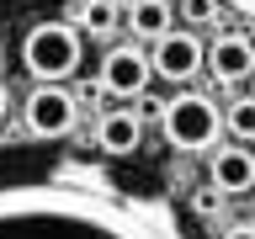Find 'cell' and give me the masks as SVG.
<instances>
[{
    "label": "cell",
    "instance_id": "obj_1",
    "mask_svg": "<svg viewBox=\"0 0 255 239\" xmlns=\"http://www.w3.org/2000/svg\"><path fill=\"white\" fill-rule=\"evenodd\" d=\"M0 239H191L165 202L85 175L0 181Z\"/></svg>",
    "mask_w": 255,
    "mask_h": 239
},
{
    "label": "cell",
    "instance_id": "obj_2",
    "mask_svg": "<svg viewBox=\"0 0 255 239\" xmlns=\"http://www.w3.org/2000/svg\"><path fill=\"white\" fill-rule=\"evenodd\" d=\"M85 59V43H80L75 21H37V27L21 37V64L37 85H59L69 80Z\"/></svg>",
    "mask_w": 255,
    "mask_h": 239
},
{
    "label": "cell",
    "instance_id": "obj_3",
    "mask_svg": "<svg viewBox=\"0 0 255 239\" xmlns=\"http://www.w3.org/2000/svg\"><path fill=\"white\" fill-rule=\"evenodd\" d=\"M159 127H165L170 149H181V154H207V149H218L223 112L213 107V96H202V91H181V96H170V101H165Z\"/></svg>",
    "mask_w": 255,
    "mask_h": 239
},
{
    "label": "cell",
    "instance_id": "obj_4",
    "mask_svg": "<svg viewBox=\"0 0 255 239\" xmlns=\"http://www.w3.org/2000/svg\"><path fill=\"white\" fill-rule=\"evenodd\" d=\"M21 122H27L32 138H69L80 122V101L75 91H64V85H37L27 96V107H21Z\"/></svg>",
    "mask_w": 255,
    "mask_h": 239
},
{
    "label": "cell",
    "instance_id": "obj_5",
    "mask_svg": "<svg viewBox=\"0 0 255 239\" xmlns=\"http://www.w3.org/2000/svg\"><path fill=\"white\" fill-rule=\"evenodd\" d=\"M149 64H154V75L159 80H197V69L207 64V48L202 37H191L186 27H170L165 37H154V53H149Z\"/></svg>",
    "mask_w": 255,
    "mask_h": 239
},
{
    "label": "cell",
    "instance_id": "obj_6",
    "mask_svg": "<svg viewBox=\"0 0 255 239\" xmlns=\"http://www.w3.org/2000/svg\"><path fill=\"white\" fill-rule=\"evenodd\" d=\"M149 75H154V64H149V53L133 48V43L112 48L107 59H101V85H107V96H143Z\"/></svg>",
    "mask_w": 255,
    "mask_h": 239
},
{
    "label": "cell",
    "instance_id": "obj_7",
    "mask_svg": "<svg viewBox=\"0 0 255 239\" xmlns=\"http://www.w3.org/2000/svg\"><path fill=\"white\" fill-rule=\"evenodd\" d=\"M207 175H213V191H218V197H245V191H255V149H245V143L213 149Z\"/></svg>",
    "mask_w": 255,
    "mask_h": 239
},
{
    "label": "cell",
    "instance_id": "obj_8",
    "mask_svg": "<svg viewBox=\"0 0 255 239\" xmlns=\"http://www.w3.org/2000/svg\"><path fill=\"white\" fill-rule=\"evenodd\" d=\"M207 69H213V80H250L255 75V43L250 37H239V32H223V37H213V48H207Z\"/></svg>",
    "mask_w": 255,
    "mask_h": 239
},
{
    "label": "cell",
    "instance_id": "obj_9",
    "mask_svg": "<svg viewBox=\"0 0 255 239\" xmlns=\"http://www.w3.org/2000/svg\"><path fill=\"white\" fill-rule=\"evenodd\" d=\"M96 143H101L107 154H133V149L143 143V122H138V112H128V107L101 112V117H96Z\"/></svg>",
    "mask_w": 255,
    "mask_h": 239
},
{
    "label": "cell",
    "instance_id": "obj_10",
    "mask_svg": "<svg viewBox=\"0 0 255 239\" xmlns=\"http://www.w3.org/2000/svg\"><path fill=\"white\" fill-rule=\"evenodd\" d=\"M128 27H133V37H165L170 32V0H133L128 5Z\"/></svg>",
    "mask_w": 255,
    "mask_h": 239
},
{
    "label": "cell",
    "instance_id": "obj_11",
    "mask_svg": "<svg viewBox=\"0 0 255 239\" xmlns=\"http://www.w3.org/2000/svg\"><path fill=\"white\" fill-rule=\"evenodd\" d=\"M117 0H80L75 5V27L85 32V37H112L117 32Z\"/></svg>",
    "mask_w": 255,
    "mask_h": 239
},
{
    "label": "cell",
    "instance_id": "obj_12",
    "mask_svg": "<svg viewBox=\"0 0 255 239\" xmlns=\"http://www.w3.org/2000/svg\"><path fill=\"white\" fill-rule=\"evenodd\" d=\"M223 127H229L239 143H245V138H255V96H245V101H234V107L223 112Z\"/></svg>",
    "mask_w": 255,
    "mask_h": 239
},
{
    "label": "cell",
    "instance_id": "obj_13",
    "mask_svg": "<svg viewBox=\"0 0 255 239\" xmlns=\"http://www.w3.org/2000/svg\"><path fill=\"white\" fill-rule=\"evenodd\" d=\"M223 11V0H181V16H186V27H213Z\"/></svg>",
    "mask_w": 255,
    "mask_h": 239
},
{
    "label": "cell",
    "instance_id": "obj_14",
    "mask_svg": "<svg viewBox=\"0 0 255 239\" xmlns=\"http://www.w3.org/2000/svg\"><path fill=\"white\" fill-rule=\"evenodd\" d=\"M223 239H255V223H234V229H223Z\"/></svg>",
    "mask_w": 255,
    "mask_h": 239
},
{
    "label": "cell",
    "instance_id": "obj_15",
    "mask_svg": "<svg viewBox=\"0 0 255 239\" xmlns=\"http://www.w3.org/2000/svg\"><path fill=\"white\" fill-rule=\"evenodd\" d=\"M223 5H229V11H239V16H250V21H255V0H223Z\"/></svg>",
    "mask_w": 255,
    "mask_h": 239
},
{
    "label": "cell",
    "instance_id": "obj_16",
    "mask_svg": "<svg viewBox=\"0 0 255 239\" xmlns=\"http://www.w3.org/2000/svg\"><path fill=\"white\" fill-rule=\"evenodd\" d=\"M5 112H11V96H5V80H0V122H5Z\"/></svg>",
    "mask_w": 255,
    "mask_h": 239
},
{
    "label": "cell",
    "instance_id": "obj_17",
    "mask_svg": "<svg viewBox=\"0 0 255 239\" xmlns=\"http://www.w3.org/2000/svg\"><path fill=\"white\" fill-rule=\"evenodd\" d=\"M250 96H255V75H250Z\"/></svg>",
    "mask_w": 255,
    "mask_h": 239
}]
</instances>
